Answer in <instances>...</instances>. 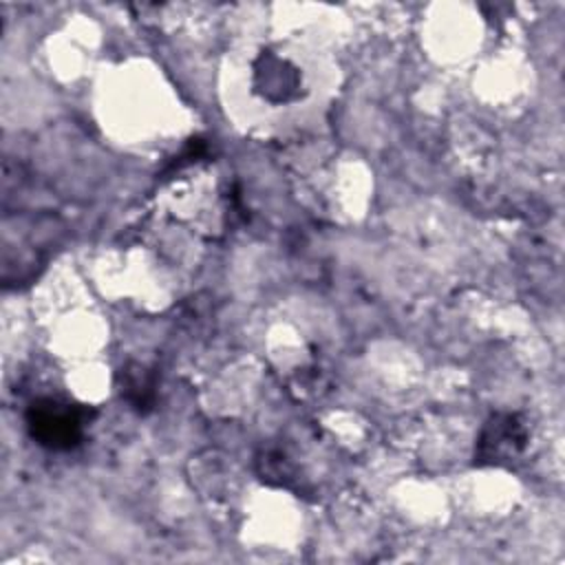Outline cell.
Segmentation results:
<instances>
[{
	"instance_id": "277c9868",
	"label": "cell",
	"mask_w": 565,
	"mask_h": 565,
	"mask_svg": "<svg viewBox=\"0 0 565 565\" xmlns=\"http://www.w3.org/2000/svg\"><path fill=\"white\" fill-rule=\"evenodd\" d=\"M121 397L139 413H146L154 404L157 377L154 371L141 362H130L119 371Z\"/></svg>"
},
{
	"instance_id": "7a4b0ae2",
	"label": "cell",
	"mask_w": 565,
	"mask_h": 565,
	"mask_svg": "<svg viewBox=\"0 0 565 565\" xmlns=\"http://www.w3.org/2000/svg\"><path fill=\"white\" fill-rule=\"evenodd\" d=\"M527 426L516 413L492 415L475 444L477 466H508L527 446Z\"/></svg>"
},
{
	"instance_id": "6da1fadb",
	"label": "cell",
	"mask_w": 565,
	"mask_h": 565,
	"mask_svg": "<svg viewBox=\"0 0 565 565\" xmlns=\"http://www.w3.org/2000/svg\"><path fill=\"white\" fill-rule=\"evenodd\" d=\"M88 411L57 397L33 399L24 413L31 439L49 450H71L84 437Z\"/></svg>"
},
{
	"instance_id": "3957f363",
	"label": "cell",
	"mask_w": 565,
	"mask_h": 565,
	"mask_svg": "<svg viewBox=\"0 0 565 565\" xmlns=\"http://www.w3.org/2000/svg\"><path fill=\"white\" fill-rule=\"evenodd\" d=\"M256 86L263 90V95L269 102H289L298 93V73L296 66L289 64L282 57H276L274 53H263L256 60Z\"/></svg>"
}]
</instances>
